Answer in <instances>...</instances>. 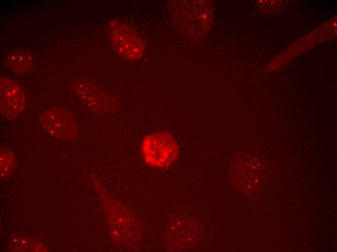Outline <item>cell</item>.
<instances>
[{
    "mask_svg": "<svg viewBox=\"0 0 337 252\" xmlns=\"http://www.w3.org/2000/svg\"><path fill=\"white\" fill-rule=\"evenodd\" d=\"M98 186L113 241L121 248L136 249L143 232L141 220L131 208L112 198Z\"/></svg>",
    "mask_w": 337,
    "mask_h": 252,
    "instance_id": "cell-1",
    "label": "cell"
},
{
    "mask_svg": "<svg viewBox=\"0 0 337 252\" xmlns=\"http://www.w3.org/2000/svg\"><path fill=\"white\" fill-rule=\"evenodd\" d=\"M140 153L147 165L155 168L167 169L178 158L180 148L171 133L159 131L144 136L140 145Z\"/></svg>",
    "mask_w": 337,
    "mask_h": 252,
    "instance_id": "cell-2",
    "label": "cell"
},
{
    "mask_svg": "<svg viewBox=\"0 0 337 252\" xmlns=\"http://www.w3.org/2000/svg\"><path fill=\"white\" fill-rule=\"evenodd\" d=\"M39 122L44 130L56 138L71 141L78 133L77 123L74 116L63 107L45 110L39 116Z\"/></svg>",
    "mask_w": 337,
    "mask_h": 252,
    "instance_id": "cell-3",
    "label": "cell"
},
{
    "mask_svg": "<svg viewBox=\"0 0 337 252\" xmlns=\"http://www.w3.org/2000/svg\"><path fill=\"white\" fill-rule=\"evenodd\" d=\"M109 34L114 48L122 57L135 61L143 56V41L131 27L118 21L112 20L109 24Z\"/></svg>",
    "mask_w": 337,
    "mask_h": 252,
    "instance_id": "cell-4",
    "label": "cell"
},
{
    "mask_svg": "<svg viewBox=\"0 0 337 252\" xmlns=\"http://www.w3.org/2000/svg\"><path fill=\"white\" fill-rule=\"evenodd\" d=\"M26 94L17 82L8 77L0 79V110L3 117L13 119L26 109Z\"/></svg>",
    "mask_w": 337,
    "mask_h": 252,
    "instance_id": "cell-5",
    "label": "cell"
},
{
    "mask_svg": "<svg viewBox=\"0 0 337 252\" xmlns=\"http://www.w3.org/2000/svg\"><path fill=\"white\" fill-rule=\"evenodd\" d=\"M71 87L79 98L92 110H101L106 107L105 95L88 80L77 79L72 83Z\"/></svg>",
    "mask_w": 337,
    "mask_h": 252,
    "instance_id": "cell-6",
    "label": "cell"
},
{
    "mask_svg": "<svg viewBox=\"0 0 337 252\" xmlns=\"http://www.w3.org/2000/svg\"><path fill=\"white\" fill-rule=\"evenodd\" d=\"M5 66L16 74L30 72L34 64V58L27 50L19 49L9 52L3 59Z\"/></svg>",
    "mask_w": 337,
    "mask_h": 252,
    "instance_id": "cell-7",
    "label": "cell"
},
{
    "mask_svg": "<svg viewBox=\"0 0 337 252\" xmlns=\"http://www.w3.org/2000/svg\"><path fill=\"white\" fill-rule=\"evenodd\" d=\"M16 164L14 155L5 149L0 150V176L6 178L12 173Z\"/></svg>",
    "mask_w": 337,
    "mask_h": 252,
    "instance_id": "cell-8",
    "label": "cell"
}]
</instances>
